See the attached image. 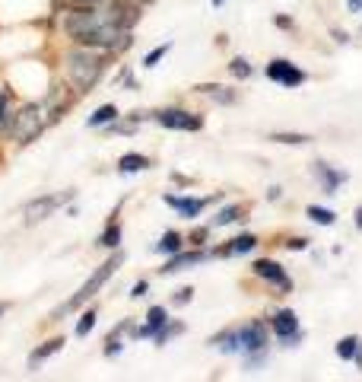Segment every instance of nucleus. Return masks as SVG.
Wrapping results in <instances>:
<instances>
[{"label": "nucleus", "mask_w": 362, "mask_h": 382, "mask_svg": "<svg viewBox=\"0 0 362 382\" xmlns=\"http://www.w3.org/2000/svg\"><path fill=\"white\" fill-rule=\"evenodd\" d=\"M64 35L74 45L121 55L134 45V26L146 7L137 0H102V4H64Z\"/></svg>", "instance_id": "1"}, {"label": "nucleus", "mask_w": 362, "mask_h": 382, "mask_svg": "<svg viewBox=\"0 0 362 382\" xmlns=\"http://www.w3.org/2000/svg\"><path fill=\"white\" fill-rule=\"evenodd\" d=\"M64 83L76 93V96H86L92 93L102 76L109 74L111 67V55L109 51H99V48H86V45H74V48L64 51Z\"/></svg>", "instance_id": "2"}, {"label": "nucleus", "mask_w": 362, "mask_h": 382, "mask_svg": "<svg viewBox=\"0 0 362 382\" xmlns=\"http://www.w3.org/2000/svg\"><path fill=\"white\" fill-rule=\"evenodd\" d=\"M121 264H124V252H121V249H115L109 258H105L102 264H99L96 271H92L86 280H83V287H80V290H76L74 296L67 299V303H61V306H57V309H55V313H51V322H61L64 315H70V313H76V309H83V306H86L89 299L96 296V293L102 290V287L109 284V280L115 278L118 271H121Z\"/></svg>", "instance_id": "3"}, {"label": "nucleus", "mask_w": 362, "mask_h": 382, "mask_svg": "<svg viewBox=\"0 0 362 382\" xmlns=\"http://www.w3.org/2000/svg\"><path fill=\"white\" fill-rule=\"evenodd\" d=\"M235 334H239V357L245 360L248 369H258L267 360L270 344H274L270 325L264 319H248L242 325H235Z\"/></svg>", "instance_id": "4"}, {"label": "nucleus", "mask_w": 362, "mask_h": 382, "mask_svg": "<svg viewBox=\"0 0 362 382\" xmlns=\"http://www.w3.org/2000/svg\"><path fill=\"white\" fill-rule=\"evenodd\" d=\"M45 128H51L45 102H22V105H16L13 128H10L7 140L10 144H16V146H29L45 134Z\"/></svg>", "instance_id": "5"}, {"label": "nucleus", "mask_w": 362, "mask_h": 382, "mask_svg": "<svg viewBox=\"0 0 362 382\" xmlns=\"http://www.w3.org/2000/svg\"><path fill=\"white\" fill-rule=\"evenodd\" d=\"M153 121L165 131H185V134H194V131H204L207 118L200 111H191V109H181V105H165V109H156L153 111Z\"/></svg>", "instance_id": "6"}, {"label": "nucleus", "mask_w": 362, "mask_h": 382, "mask_svg": "<svg viewBox=\"0 0 362 382\" xmlns=\"http://www.w3.org/2000/svg\"><path fill=\"white\" fill-rule=\"evenodd\" d=\"M267 325H270V334L280 341V348H299L302 341H305V332H302V325H299V315H295L289 306L277 309V313L267 319Z\"/></svg>", "instance_id": "7"}, {"label": "nucleus", "mask_w": 362, "mask_h": 382, "mask_svg": "<svg viewBox=\"0 0 362 382\" xmlns=\"http://www.w3.org/2000/svg\"><path fill=\"white\" fill-rule=\"evenodd\" d=\"M251 274L258 280H264L267 287H274L277 296H286V293H293V287H295V280L289 278V271L280 261H274V258H258V261L251 264Z\"/></svg>", "instance_id": "8"}, {"label": "nucleus", "mask_w": 362, "mask_h": 382, "mask_svg": "<svg viewBox=\"0 0 362 382\" xmlns=\"http://www.w3.org/2000/svg\"><path fill=\"white\" fill-rule=\"evenodd\" d=\"M264 76L270 80V83H277V86H286V90H299V86L308 83L305 70H302L299 64L286 61V57H274V61H267Z\"/></svg>", "instance_id": "9"}, {"label": "nucleus", "mask_w": 362, "mask_h": 382, "mask_svg": "<svg viewBox=\"0 0 362 382\" xmlns=\"http://www.w3.org/2000/svg\"><path fill=\"white\" fill-rule=\"evenodd\" d=\"M223 201V195H207V198H194V195H162V204H169L172 210H175L181 220H200L204 217V210L210 207V204H219Z\"/></svg>", "instance_id": "10"}, {"label": "nucleus", "mask_w": 362, "mask_h": 382, "mask_svg": "<svg viewBox=\"0 0 362 382\" xmlns=\"http://www.w3.org/2000/svg\"><path fill=\"white\" fill-rule=\"evenodd\" d=\"M74 198H76V191H57V195H41V198H35V201L26 204L22 217H26V223H41V220H48L51 214H57V210H61L64 204H70Z\"/></svg>", "instance_id": "11"}, {"label": "nucleus", "mask_w": 362, "mask_h": 382, "mask_svg": "<svg viewBox=\"0 0 362 382\" xmlns=\"http://www.w3.org/2000/svg\"><path fill=\"white\" fill-rule=\"evenodd\" d=\"M207 258H210V249H207V245H204V249H194V245L188 249V245H185L181 252H175V255L165 258V264H162V268H156V274H159V278H172V274H178V271H188V268L204 264Z\"/></svg>", "instance_id": "12"}, {"label": "nucleus", "mask_w": 362, "mask_h": 382, "mask_svg": "<svg viewBox=\"0 0 362 382\" xmlns=\"http://www.w3.org/2000/svg\"><path fill=\"white\" fill-rule=\"evenodd\" d=\"M76 99H80V96H76V93L70 90L67 83H64V86H55L48 96L41 99V102H45V111H48V121H51V125H57V121H61L64 115L74 109Z\"/></svg>", "instance_id": "13"}, {"label": "nucleus", "mask_w": 362, "mask_h": 382, "mask_svg": "<svg viewBox=\"0 0 362 382\" xmlns=\"http://www.w3.org/2000/svg\"><path fill=\"white\" fill-rule=\"evenodd\" d=\"M312 175L318 179V185H321L324 195H337V188H340L343 182L349 179L343 169H334L330 163H324V160H314L312 163Z\"/></svg>", "instance_id": "14"}, {"label": "nucleus", "mask_w": 362, "mask_h": 382, "mask_svg": "<svg viewBox=\"0 0 362 382\" xmlns=\"http://www.w3.org/2000/svg\"><path fill=\"white\" fill-rule=\"evenodd\" d=\"M169 319H172V315H169L165 306H150V309H146V322H144V325H130V338H134V341L150 338L153 341V334H156Z\"/></svg>", "instance_id": "15"}, {"label": "nucleus", "mask_w": 362, "mask_h": 382, "mask_svg": "<svg viewBox=\"0 0 362 382\" xmlns=\"http://www.w3.org/2000/svg\"><path fill=\"white\" fill-rule=\"evenodd\" d=\"M260 245V239L254 236V233H242V236L229 239L225 245H219V249H210V258H235V255H251L254 249Z\"/></svg>", "instance_id": "16"}, {"label": "nucleus", "mask_w": 362, "mask_h": 382, "mask_svg": "<svg viewBox=\"0 0 362 382\" xmlns=\"http://www.w3.org/2000/svg\"><path fill=\"white\" fill-rule=\"evenodd\" d=\"M118 214H121V204H118V207L111 210L109 223H105V229L99 233V239H96V245H99V249H105V252L121 249V236H124V229H121V220H118Z\"/></svg>", "instance_id": "17"}, {"label": "nucleus", "mask_w": 362, "mask_h": 382, "mask_svg": "<svg viewBox=\"0 0 362 382\" xmlns=\"http://www.w3.org/2000/svg\"><path fill=\"white\" fill-rule=\"evenodd\" d=\"M194 93H197V96L213 99L216 105H235V102H239V90L223 86V83H197V86H194Z\"/></svg>", "instance_id": "18"}, {"label": "nucleus", "mask_w": 362, "mask_h": 382, "mask_svg": "<svg viewBox=\"0 0 362 382\" xmlns=\"http://www.w3.org/2000/svg\"><path fill=\"white\" fill-rule=\"evenodd\" d=\"M13 115H16V99H13V90L0 83V140H7L10 128H13Z\"/></svg>", "instance_id": "19"}, {"label": "nucleus", "mask_w": 362, "mask_h": 382, "mask_svg": "<svg viewBox=\"0 0 362 382\" xmlns=\"http://www.w3.org/2000/svg\"><path fill=\"white\" fill-rule=\"evenodd\" d=\"M115 169L121 175H137V172H146V169H153V160L146 156V153H121L118 156V163H115Z\"/></svg>", "instance_id": "20"}, {"label": "nucleus", "mask_w": 362, "mask_h": 382, "mask_svg": "<svg viewBox=\"0 0 362 382\" xmlns=\"http://www.w3.org/2000/svg\"><path fill=\"white\" fill-rule=\"evenodd\" d=\"M64 344H67V338H64V334H57V338H48L45 344H39V348H35L32 354H29L26 367H29V369H39L41 363L48 360V357H55L57 350H64Z\"/></svg>", "instance_id": "21"}, {"label": "nucleus", "mask_w": 362, "mask_h": 382, "mask_svg": "<svg viewBox=\"0 0 362 382\" xmlns=\"http://www.w3.org/2000/svg\"><path fill=\"white\" fill-rule=\"evenodd\" d=\"M130 325H134V319H121L109 334H105V348H102L105 357H121V350H124V334H130Z\"/></svg>", "instance_id": "22"}, {"label": "nucleus", "mask_w": 362, "mask_h": 382, "mask_svg": "<svg viewBox=\"0 0 362 382\" xmlns=\"http://www.w3.org/2000/svg\"><path fill=\"white\" fill-rule=\"evenodd\" d=\"M207 344H210V348H216L219 354H225V357H239V334H235V325L216 332L213 338H207Z\"/></svg>", "instance_id": "23"}, {"label": "nucleus", "mask_w": 362, "mask_h": 382, "mask_svg": "<svg viewBox=\"0 0 362 382\" xmlns=\"http://www.w3.org/2000/svg\"><path fill=\"white\" fill-rule=\"evenodd\" d=\"M188 245V239H185V233H178V229H165L162 236H159V243L153 245V252L156 255H175V252H181Z\"/></svg>", "instance_id": "24"}, {"label": "nucleus", "mask_w": 362, "mask_h": 382, "mask_svg": "<svg viewBox=\"0 0 362 382\" xmlns=\"http://www.w3.org/2000/svg\"><path fill=\"white\" fill-rule=\"evenodd\" d=\"M245 214H248V210H245V207H242V204H239V201H235V204H225V207H219V210H216V217H213V220H210V226H213V229L232 226V223L245 220Z\"/></svg>", "instance_id": "25"}, {"label": "nucleus", "mask_w": 362, "mask_h": 382, "mask_svg": "<svg viewBox=\"0 0 362 382\" xmlns=\"http://www.w3.org/2000/svg\"><path fill=\"white\" fill-rule=\"evenodd\" d=\"M118 115H121V109H118L115 102H105L86 118V128H109L111 121H118Z\"/></svg>", "instance_id": "26"}, {"label": "nucleus", "mask_w": 362, "mask_h": 382, "mask_svg": "<svg viewBox=\"0 0 362 382\" xmlns=\"http://www.w3.org/2000/svg\"><path fill=\"white\" fill-rule=\"evenodd\" d=\"M181 334H185V322H181V319H169L156 334H153V341H156V348H165V344H172V341L181 338Z\"/></svg>", "instance_id": "27"}, {"label": "nucleus", "mask_w": 362, "mask_h": 382, "mask_svg": "<svg viewBox=\"0 0 362 382\" xmlns=\"http://www.w3.org/2000/svg\"><path fill=\"white\" fill-rule=\"evenodd\" d=\"M359 350H362V338H359V334H347V338H340L334 344V354L340 357V360H356Z\"/></svg>", "instance_id": "28"}, {"label": "nucleus", "mask_w": 362, "mask_h": 382, "mask_svg": "<svg viewBox=\"0 0 362 382\" xmlns=\"http://www.w3.org/2000/svg\"><path fill=\"white\" fill-rule=\"evenodd\" d=\"M270 140L274 144H289V146H305V144H312V134H302V131H274L270 134Z\"/></svg>", "instance_id": "29"}, {"label": "nucleus", "mask_w": 362, "mask_h": 382, "mask_svg": "<svg viewBox=\"0 0 362 382\" xmlns=\"http://www.w3.org/2000/svg\"><path fill=\"white\" fill-rule=\"evenodd\" d=\"M305 217L312 223H318V226H334L337 223V214L330 207H318V204H308L305 207Z\"/></svg>", "instance_id": "30"}, {"label": "nucleus", "mask_w": 362, "mask_h": 382, "mask_svg": "<svg viewBox=\"0 0 362 382\" xmlns=\"http://www.w3.org/2000/svg\"><path fill=\"white\" fill-rule=\"evenodd\" d=\"M96 319H99V313H96V309H83V313H80V319H76V328H74V334H76V338H89V332L96 328Z\"/></svg>", "instance_id": "31"}, {"label": "nucleus", "mask_w": 362, "mask_h": 382, "mask_svg": "<svg viewBox=\"0 0 362 382\" xmlns=\"http://www.w3.org/2000/svg\"><path fill=\"white\" fill-rule=\"evenodd\" d=\"M225 67H229V74L235 76V80H248V76H254V67H251V61H248V57H232V61L225 64Z\"/></svg>", "instance_id": "32"}, {"label": "nucleus", "mask_w": 362, "mask_h": 382, "mask_svg": "<svg viewBox=\"0 0 362 382\" xmlns=\"http://www.w3.org/2000/svg\"><path fill=\"white\" fill-rule=\"evenodd\" d=\"M210 233H213V226L210 223H204V226H194L185 239H188V245H194V249H204L207 239H210Z\"/></svg>", "instance_id": "33"}, {"label": "nucleus", "mask_w": 362, "mask_h": 382, "mask_svg": "<svg viewBox=\"0 0 362 382\" xmlns=\"http://www.w3.org/2000/svg\"><path fill=\"white\" fill-rule=\"evenodd\" d=\"M169 51H172V42H165V45H156V48H153V51H146V55H144V67H146V70H153V67H156L159 61H162L165 55H169Z\"/></svg>", "instance_id": "34"}, {"label": "nucleus", "mask_w": 362, "mask_h": 382, "mask_svg": "<svg viewBox=\"0 0 362 382\" xmlns=\"http://www.w3.org/2000/svg\"><path fill=\"white\" fill-rule=\"evenodd\" d=\"M308 243H312V239H305V236H289L286 243H283V249L286 252H305Z\"/></svg>", "instance_id": "35"}, {"label": "nucleus", "mask_w": 362, "mask_h": 382, "mask_svg": "<svg viewBox=\"0 0 362 382\" xmlns=\"http://www.w3.org/2000/svg\"><path fill=\"white\" fill-rule=\"evenodd\" d=\"M194 299V287H181V290H175V296H172V306H188Z\"/></svg>", "instance_id": "36"}, {"label": "nucleus", "mask_w": 362, "mask_h": 382, "mask_svg": "<svg viewBox=\"0 0 362 382\" xmlns=\"http://www.w3.org/2000/svg\"><path fill=\"white\" fill-rule=\"evenodd\" d=\"M146 293H150V280H137V284H134V287H130V293H127V296L130 299H140V296H146Z\"/></svg>", "instance_id": "37"}, {"label": "nucleus", "mask_w": 362, "mask_h": 382, "mask_svg": "<svg viewBox=\"0 0 362 382\" xmlns=\"http://www.w3.org/2000/svg\"><path fill=\"white\" fill-rule=\"evenodd\" d=\"M115 80H118V83H124V86H127V90H137V83H134V74H130V67H127V64H124V67H121V74H118Z\"/></svg>", "instance_id": "38"}, {"label": "nucleus", "mask_w": 362, "mask_h": 382, "mask_svg": "<svg viewBox=\"0 0 362 382\" xmlns=\"http://www.w3.org/2000/svg\"><path fill=\"white\" fill-rule=\"evenodd\" d=\"M274 26L283 29V32H293V29H295V20H293V16H286V13H280V16H274Z\"/></svg>", "instance_id": "39"}, {"label": "nucleus", "mask_w": 362, "mask_h": 382, "mask_svg": "<svg viewBox=\"0 0 362 382\" xmlns=\"http://www.w3.org/2000/svg\"><path fill=\"white\" fill-rule=\"evenodd\" d=\"M280 198H283V188H280V185H270V188H267V201H280Z\"/></svg>", "instance_id": "40"}, {"label": "nucleus", "mask_w": 362, "mask_h": 382, "mask_svg": "<svg viewBox=\"0 0 362 382\" xmlns=\"http://www.w3.org/2000/svg\"><path fill=\"white\" fill-rule=\"evenodd\" d=\"M347 10L349 13H362V0H347Z\"/></svg>", "instance_id": "41"}, {"label": "nucleus", "mask_w": 362, "mask_h": 382, "mask_svg": "<svg viewBox=\"0 0 362 382\" xmlns=\"http://www.w3.org/2000/svg\"><path fill=\"white\" fill-rule=\"evenodd\" d=\"M334 39H337L340 45H347V42H349V35H347V32H340V29H334Z\"/></svg>", "instance_id": "42"}, {"label": "nucleus", "mask_w": 362, "mask_h": 382, "mask_svg": "<svg viewBox=\"0 0 362 382\" xmlns=\"http://www.w3.org/2000/svg\"><path fill=\"white\" fill-rule=\"evenodd\" d=\"M57 4H102V0H57Z\"/></svg>", "instance_id": "43"}, {"label": "nucleus", "mask_w": 362, "mask_h": 382, "mask_svg": "<svg viewBox=\"0 0 362 382\" xmlns=\"http://www.w3.org/2000/svg\"><path fill=\"white\" fill-rule=\"evenodd\" d=\"M353 217H356V220H353V223H356V229H362V207H356V214H353Z\"/></svg>", "instance_id": "44"}, {"label": "nucleus", "mask_w": 362, "mask_h": 382, "mask_svg": "<svg viewBox=\"0 0 362 382\" xmlns=\"http://www.w3.org/2000/svg\"><path fill=\"white\" fill-rule=\"evenodd\" d=\"M356 367H359V373H362V350L356 354Z\"/></svg>", "instance_id": "45"}, {"label": "nucleus", "mask_w": 362, "mask_h": 382, "mask_svg": "<svg viewBox=\"0 0 362 382\" xmlns=\"http://www.w3.org/2000/svg\"><path fill=\"white\" fill-rule=\"evenodd\" d=\"M223 4H225V0H213V7H223Z\"/></svg>", "instance_id": "46"}, {"label": "nucleus", "mask_w": 362, "mask_h": 382, "mask_svg": "<svg viewBox=\"0 0 362 382\" xmlns=\"http://www.w3.org/2000/svg\"><path fill=\"white\" fill-rule=\"evenodd\" d=\"M4 313H7V306H4V303H0V315H4Z\"/></svg>", "instance_id": "47"}]
</instances>
